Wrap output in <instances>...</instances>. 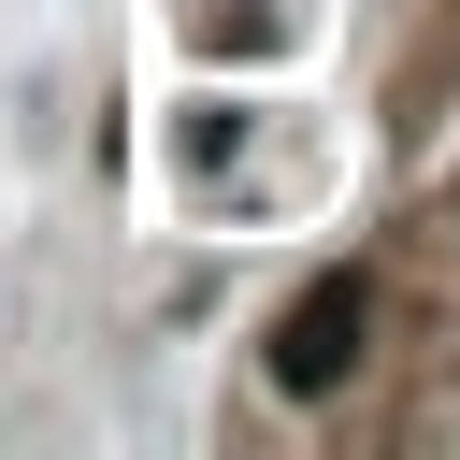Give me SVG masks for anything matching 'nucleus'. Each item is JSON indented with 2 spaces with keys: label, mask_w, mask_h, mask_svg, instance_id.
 <instances>
[{
  "label": "nucleus",
  "mask_w": 460,
  "mask_h": 460,
  "mask_svg": "<svg viewBox=\"0 0 460 460\" xmlns=\"http://www.w3.org/2000/svg\"><path fill=\"white\" fill-rule=\"evenodd\" d=\"M187 29H201V58H288V43H302L288 0H201Z\"/></svg>",
  "instance_id": "2"
},
{
  "label": "nucleus",
  "mask_w": 460,
  "mask_h": 460,
  "mask_svg": "<svg viewBox=\"0 0 460 460\" xmlns=\"http://www.w3.org/2000/svg\"><path fill=\"white\" fill-rule=\"evenodd\" d=\"M359 331H374V302H359V273H316L288 316H273V388L288 402H316V388H345L359 374Z\"/></svg>",
  "instance_id": "1"
}]
</instances>
